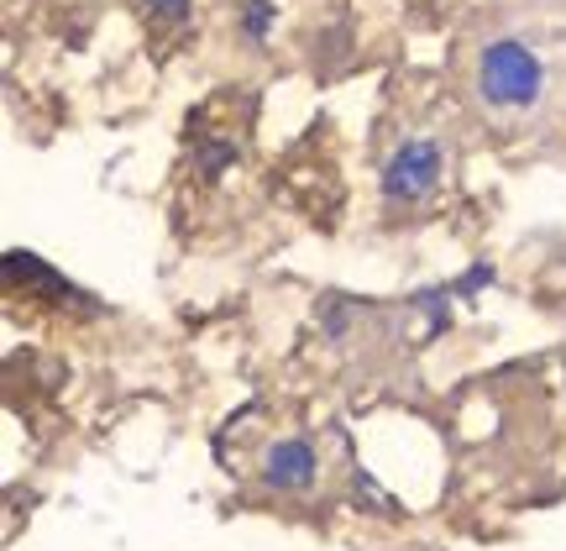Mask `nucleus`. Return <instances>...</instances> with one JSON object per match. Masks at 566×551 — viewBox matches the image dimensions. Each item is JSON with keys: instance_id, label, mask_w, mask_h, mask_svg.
<instances>
[{"instance_id": "39448f33", "label": "nucleus", "mask_w": 566, "mask_h": 551, "mask_svg": "<svg viewBox=\"0 0 566 551\" xmlns=\"http://www.w3.org/2000/svg\"><path fill=\"white\" fill-rule=\"evenodd\" d=\"M268 21H273V0H247V11H242V32L252 42H263L268 38Z\"/></svg>"}, {"instance_id": "20e7f679", "label": "nucleus", "mask_w": 566, "mask_h": 551, "mask_svg": "<svg viewBox=\"0 0 566 551\" xmlns=\"http://www.w3.org/2000/svg\"><path fill=\"white\" fill-rule=\"evenodd\" d=\"M142 6H147V17L158 27H184L189 11H195V0H142Z\"/></svg>"}, {"instance_id": "7ed1b4c3", "label": "nucleus", "mask_w": 566, "mask_h": 551, "mask_svg": "<svg viewBox=\"0 0 566 551\" xmlns=\"http://www.w3.org/2000/svg\"><path fill=\"white\" fill-rule=\"evenodd\" d=\"M321 472V451L310 447L304 436H283L263 451V484L279 493H304Z\"/></svg>"}, {"instance_id": "f03ea898", "label": "nucleus", "mask_w": 566, "mask_h": 551, "mask_svg": "<svg viewBox=\"0 0 566 551\" xmlns=\"http://www.w3.org/2000/svg\"><path fill=\"white\" fill-rule=\"evenodd\" d=\"M384 200L388 205H415L424 200L436 184H441V147L424 143V137H409V143H399L394 153H388L384 164Z\"/></svg>"}, {"instance_id": "f257e3e1", "label": "nucleus", "mask_w": 566, "mask_h": 551, "mask_svg": "<svg viewBox=\"0 0 566 551\" xmlns=\"http://www.w3.org/2000/svg\"><path fill=\"white\" fill-rule=\"evenodd\" d=\"M478 95L499 111H530L546 95V63L520 38H493L478 53Z\"/></svg>"}]
</instances>
